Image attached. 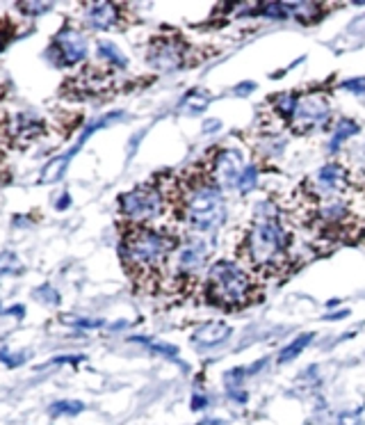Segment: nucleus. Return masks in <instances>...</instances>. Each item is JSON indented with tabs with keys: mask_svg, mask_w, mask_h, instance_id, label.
Segmentation results:
<instances>
[{
	"mask_svg": "<svg viewBox=\"0 0 365 425\" xmlns=\"http://www.w3.org/2000/svg\"><path fill=\"white\" fill-rule=\"evenodd\" d=\"M208 99L206 94H201V92H192L189 97H185V101H182V110L185 112H189V115H196V112H203V108L208 106Z\"/></svg>",
	"mask_w": 365,
	"mask_h": 425,
	"instance_id": "obj_21",
	"label": "nucleus"
},
{
	"mask_svg": "<svg viewBox=\"0 0 365 425\" xmlns=\"http://www.w3.org/2000/svg\"><path fill=\"white\" fill-rule=\"evenodd\" d=\"M71 327H78V329H99L106 323L103 320H92V318H66Z\"/></svg>",
	"mask_w": 365,
	"mask_h": 425,
	"instance_id": "obj_31",
	"label": "nucleus"
},
{
	"mask_svg": "<svg viewBox=\"0 0 365 425\" xmlns=\"http://www.w3.org/2000/svg\"><path fill=\"white\" fill-rule=\"evenodd\" d=\"M78 361H85L83 354H76V357H55L50 363H78Z\"/></svg>",
	"mask_w": 365,
	"mask_h": 425,
	"instance_id": "obj_36",
	"label": "nucleus"
},
{
	"mask_svg": "<svg viewBox=\"0 0 365 425\" xmlns=\"http://www.w3.org/2000/svg\"><path fill=\"white\" fill-rule=\"evenodd\" d=\"M171 249H173L171 238L162 236L158 231L135 229L126 236L124 245H121V254H124L130 267L149 272L162 265V261L167 258Z\"/></svg>",
	"mask_w": 365,
	"mask_h": 425,
	"instance_id": "obj_4",
	"label": "nucleus"
},
{
	"mask_svg": "<svg viewBox=\"0 0 365 425\" xmlns=\"http://www.w3.org/2000/svg\"><path fill=\"white\" fill-rule=\"evenodd\" d=\"M329 101L320 92H306L294 101V110L290 115V124L297 133H308L313 128L322 126L329 119Z\"/></svg>",
	"mask_w": 365,
	"mask_h": 425,
	"instance_id": "obj_6",
	"label": "nucleus"
},
{
	"mask_svg": "<svg viewBox=\"0 0 365 425\" xmlns=\"http://www.w3.org/2000/svg\"><path fill=\"white\" fill-rule=\"evenodd\" d=\"M34 300H41V302H46V305H59V295H57V291L53 288V286H41V288H37L34 291Z\"/></svg>",
	"mask_w": 365,
	"mask_h": 425,
	"instance_id": "obj_27",
	"label": "nucleus"
},
{
	"mask_svg": "<svg viewBox=\"0 0 365 425\" xmlns=\"http://www.w3.org/2000/svg\"><path fill=\"white\" fill-rule=\"evenodd\" d=\"M130 341H133V343H142L144 348H149V350H153V352H158V354H162V357H176V354H178V348H176V345L153 341V338H146V336H133V338H130Z\"/></svg>",
	"mask_w": 365,
	"mask_h": 425,
	"instance_id": "obj_20",
	"label": "nucleus"
},
{
	"mask_svg": "<svg viewBox=\"0 0 365 425\" xmlns=\"http://www.w3.org/2000/svg\"><path fill=\"white\" fill-rule=\"evenodd\" d=\"M28 359V352H12L10 348H0V361L5 363V366H21V363Z\"/></svg>",
	"mask_w": 365,
	"mask_h": 425,
	"instance_id": "obj_26",
	"label": "nucleus"
},
{
	"mask_svg": "<svg viewBox=\"0 0 365 425\" xmlns=\"http://www.w3.org/2000/svg\"><path fill=\"white\" fill-rule=\"evenodd\" d=\"M21 270V263L12 251H5L0 254V274H16Z\"/></svg>",
	"mask_w": 365,
	"mask_h": 425,
	"instance_id": "obj_25",
	"label": "nucleus"
},
{
	"mask_svg": "<svg viewBox=\"0 0 365 425\" xmlns=\"http://www.w3.org/2000/svg\"><path fill=\"white\" fill-rule=\"evenodd\" d=\"M294 101H297V97H294V94H281V97L276 99V110H279L281 115L290 117L292 110H294Z\"/></svg>",
	"mask_w": 365,
	"mask_h": 425,
	"instance_id": "obj_29",
	"label": "nucleus"
},
{
	"mask_svg": "<svg viewBox=\"0 0 365 425\" xmlns=\"http://www.w3.org/2000/svg\"><path fill=\"white\" fill-rule=\"evenodd\" d=\"M182 218L189 227L199 231H210L217 224H222L226 218L222 190L208 181L192 183L182 195Z\"/></svg>",
	"mask_w": 365,
	"mask_h": 425,
	"instance_id": "obj_2",
	"label": "nucleus"
},
{
	"mask_svg": "<svg viewBox=\"0 0 365 425\" xmlns=\"http://www.w3.org/2000/svg\"><path fill=\"white\" fill-rule=\"evenodd\" d=\"M254 88H256L254 83H245V85H238V88H236V94H238V97H240V94H245V97H247V94H251V92H254Z\"/></svg>",
	"mask_w": 365,
	"mask_h": 425,
	"instance_id": "obj_37",
	"label": "nucleus"
},
{
	"mask_svg": "<svg viewBox=\"0 0 365 425\" xmlns=\"http://www.w3.org/2000/svg\"><path fill=\"white\" fill-rule=\"evenodd\" d=\"M245 172V158L240 149H222L213 160V181L220 190H238Z\"/></svg>",
	"mask_w": 365,
	"mask_h": 425,
	"instance_id": "obj_9",
	"label": "nucleus"
},
{
	"mask_svg": "<svg viewBox=\"0 0 365 425\" xmlns=\"http://www.w3.org/2000/svg\"><path fill=\"white\" fill-rule=\"evenodd\" d=\"M317 215L320 220L327 224H338L347 218V206L341 197H329V199H320L317 204Z\"/></svg>",
	"mask_w": 365,
	"mask_h": 425,
	"instance_id": "obj_15",
	"label": "nucleus"
},
{
	"mask_svg": "<svg viewBox=\"0 0 365 425\" xmlns=\"http://www.w3.org/2000/svg\"><path fill=\"white\" fill-rule=\"evenodd\" d=\"M347 186H350V174L343 165L338 162H329L324 167L317 169V174L310 179V188L320 199H329V197H341Z\"/></svg>",
	"mask_w": 365,
	"mask_h": 425,
	"instance_id": "obj_10",
	"label": "nucleus"
},
{
	"mask_svg": "<svg viewBox=\"0 0 365 425\" xmlns=\"http://www.w3.org/2000/svg\"><path fill=\"white\" fill-rule=\"evenodd\" d=\"M3 316H16V318H23L25 316V307L23 305H16V307H10V309H3L0 311Z\"/></svg>",
	"mask_w": 365,
	"mask_h": 425,
	"instance_id": "obj_34",
	"label": "nucleus"
},
{
	"mask_svg": "<svg viewBox=\"0 0 365 425\" xmlns=\"http://www.w3.org/2000/svg\"><path fill=\"white\" fill-rule=\"evenodd\" d=\"M288 236L281 227L276 215H260L256 218L254 227L249 229L247 240L242 245V251L256 267H274L285 254Z\"/></svg>",
	"mask_w": 365,
	"mask_h": 425,
	"instance_id": "obj_1",
	"label": "nucleus"
},
{
	"mask_svg": "<svg viewBox=\"0 0 365 425\" xmlns=\"http://www.w3.org/2000/svg\"><path fill=\"white\" fill-rule=\"evenodd\" d=\"M53 46L62 67H73L78 62H83L87 55V39L78 30H71V28H64L59 32L53 41Z\"/></svg>",
	"mask_w": 365,
	"mask_h": 425,
	"instance_id": "obj_11",
	"label": "nucleus"
},
{
	"mask_svg": "<svg viewBox=\"0 0 365 425\" xmlns=\"http://www.w3.org/2000/svg\"><path fill=\"white\" fill-rule=\"evenodd\" d=\"M69 204H71V197H69V195L64 193L62 197H59V202H57V208H59V211H64V208H69Z\"/></svg>",
	"mask_w": 365,
	"mask_h": 425,
	"instance_id": "obj_39",
	"label": "nucleus"
},
{
	"mask_svg": "<svg viewBox=\"0 0 365 425\" xmlns=\"http://www.w3.org/2000/svg\"><path fill=\"white\" fill-rule=\"evenodd\" d=\"M310 341H313V334H301V336H297L292 343H288V345H285V348L279 352L276 361H279V363H288V361H292V359H297L299 354L306 350V345H308Z\"/></svg>",
	"mask_w": 365,
	"mask_h": 425,
	"instance_id": "obj_17",
	"label": "nucleus"
},
{
	"mask_svg": "<svg viewBox=\"0 0 365 425\" xmlns=\"http://www.w3.org/2000/svg\"><path fill=\"white\" fill-rule=\"evenodd\" d=\"M208 258V247L203 242H189L176 254V265L180 272H194L199 270Z\"/></svg>",
	"mask_w": 365,
	"mask_h": 425,
	"instance_id": "obj_14",
	"label": "nucleus"
},
{
	"mask_svg": "<svg viewBox=\"0 0 365 425\" xmlns=\"http://www.w3.org/2000/svg\"><path fill=\"white\" fill-rule=\"evenodd\" d=\"M199 425H222V421H203V423H199Z\"/></svg>",
	"mask_w": 365,
	"mask_h": 425,
	"instance_id": "obj_40",
	"label": "nucleus"
},
{
	"mask_svg": "<svg viewBox=\"0 0 365 425\" xmlns=\"http://www.w3.org/2000/svg\"><path fill=\"white\" fill-rule=\"evenodd\" d=\"M220 121L217 119H210V121H206V126H203V133H215V131H220Z\"/></svg>",
	"mask_w": 365,
	"mask_h": 425,
	"instance_id": "obj_38",
	"label": "nucleus"
},
{
	"mask_svg": "<svg viewBox=\"0 0 365 425\" xmlns=\"http://www.w3.org/2000/svg\"><path fill=\"white\" fill-rule=\"evenodd\" d=\"M119 10L112 3H90L85 5V21L94 30H108L117 23Z\"/></svg>",
	"mask_w": 365,
	"mask_h": 425,
	"instance_id": "obj_12",
	"label": "nucleus"
},
{
	"mask_svg": "<svg viewBox=\"0 0 365 425\" xmlns=\"http://www.w3.org/2000/svg\"><path fill=\"white\" fill-rule=\"evenodd\" d=\"M0 48H3V30H0Z\"/></svg>",
	"mask_w": 365,
	"mask_h": 425,
	"instance_id": "obj_41",
	"label": "nucleus"
},
{
	"mask_svg": "<svg viewBox=\"0 0 365 425\" xmlns=\"http://www.w3.org/2000/svg\"><path fill=\"white\" fill-rule=\"evenodd\" d=\"M208 295L215 305L226 309L245 307L251 295L249 274L238 263L217 261L208 270Z\"/></svg>",
	"mask_w": 365,
	"mask_h": 425,
	"instance_id": "obj_3",
	"label": "nucleus"
},
{
	"mask_svg": "<svg viewBox=\"0 0 365 425\" xmlns=\"http://www.w3.org/2000/svg\"><path fill=\"white\" fill-rule=\"evenodd\" d=\"M50 7H53L50 3H21L19 10L25 12L28 16H39V14H43V12H48Z\"/></svg>",
	"mask_w": 365,
	"mask_h": 425,
	"instance_id": "obj_30",
	"label": "nucleus"
},
{
	"mask_svg": "<svg viewBox=\"0 0 365 425\" xmlns=\"http://www.w3.org/2000/svg\"><path fill=\"white\" fill-rule=\"evenodd\" d=\"M256 183H258V169H256V165H247L245 172H242V176H240L238 190H240V193H251V190L256 188Z\"/></svg>",
	"mask_w": 365,
	"mask_h": 425,
	"instance_id": "obj_23",
	"label": "nucleus"
},
{
	"mask_svg": "<svg viewBox=\"0 0 365 425\" xmlns=\"http://www.w3.org/2000/svg\"><path fill=\"white\" fill-rule=\"evenodd\" d=\"M288 10H290V16H294V19H299L303 23H310V21L317 19L322 5H317V3H288Z\"/></svg>",
	"mask_w": 365,
	"mask_h": 425,
	"instance_id": "obj_18",
	"label": "nucleus"
},
{
	"mask_svg": "<svg viewBox=\"0 0 365 425\" xmlns=\"http://www.w3.org/2000/svg\"><path fill=\"white\" fill-rule=\"evenodd\" d=\"M203 407H208V396H194L192 398V410L194 412H199V410H203Z\"/></svg>",
	"mask_w": 365,
	"mask_h": 425,
	"instance_id": "obj_35",
	"label": "nucleus"
},
{
	"mask_svg": "<svg viewBox=\"0 0 365 425\" xmlns=\"http://www.w3.org/2000/svg\"><path fill=\"white\" fill-rule=\"evenodd\" d=\"M83 410H85V405L78 400H59L55 405H50V414L53 416H76Z\"/></svg>",
	"mask_w": 365,
	"mask_h": 425,
	"instance_id": "obj_22",
	"label": "nucleus"
},
{
	"mask_svg": "<svg viewBox=\"0 0 365 425\" xmlns=\"http://www.w3.org/2000/svg\"><path fill=\"white\" fill-rule=\"evenodd\" d=\"M231 334L233 329L226 323H206L192 334V343L199 345V348H215V345L224 343Z\"/></svg>",
	"mask_w": 365,
	"mask_h": 425,
	"instance_id": "obj_13",
	"label": "nucleus"
},
{
	"mask_svg": "<svg viewBox=\"0 0 365 425\" xmlns=\"http://www.w3.org/2000/svg\"><path fill=\"white\" fill-rule=\"evenodd\" d=\"M341 88L347 92H354V94H365V78H354V81L343 83Z\"/></svg>",
	"mask_w": 365,
	"mask_h": 425,
	"instance_id": "obj_32",
	"label": "nucleus"
},
{
	"mask_svg": "<svg viewBox=\"0 0 365 425\" xmlns=\"http://www.w3.org/2000/svg\"><path fill=\"white\" fill-rule=\"evenodd\" d=\"M119 208H121V215H124V218L133 220V222H146V220L160 218L162 208H164V199L158 188L140 186L126 195H121Z\"/></svg>",
	"mask_w": 365,
	"mask_h": 425,
	"instance_id": "obj_5",
	"label": "nucleus"
},
{
	"mask_svg": "<svg viewBox=\"0 0 365 425\" xmlns=\"http://www.w3.org/2000/svg\"><path fill=\"white\" fill-rule=\"evenodd\" d=\"M260 10H263L267 19H288L290 16L288 3H265V5H260Z\"/></svg>",
	"mask_w": 365,
	"mask_h": 425,
	"instance_id": "obj_24",
	"label": "nucleus"
},
{
	"mask_svg": "<svg viewBox=\"0 0 365 425\" xmlns=\"http://www.w3.org/2000/svg\"><path fill=\"white\" fill-rule=\"evenodd\" d=\"M247 375V370H242V368H233V370H229L224 375V379H226V389L229 391H236V389H240L242 386V377Z\"/></svg>",
	"mask_w": 365,
	"mask_h": 425,
	"instance_id": "obj_28",
	"label": "nucleus"
},
{
	"mask_svg": "<svg viewBox=\"0 0 365 425\" xmlns=\"http://www.w3.org/2000/svg\"><path fill=\"white\" fill-rule=\"evenodd\" d=\"M146 60H149L153 69H158L162 74L178 71L185 64V46L176 37H158L151 41Z\"/></svg>",
	"mask_w": 365,
	"mask_h": 425,
	"instance_id": "obj_8",
	"label": "nucleus"
},
{
	"mask_svg": "<svg viewBox=\"0 0 365 425\" xmlns=\"http://www.w3.org/2000/svg\"><path fill=\"white\" fill-rule=\"evenodd\" d=\"M356 133H359V126H356V121L341 119V121H338V126H336V131H334L331 142H329V151H338V149H341V144L345 140H350V137L356 135Z\"/></svg>",
	"mask_w": 365,
	"mask_h": 425,
	"instance_id": "obj_16",
	"label": "nucleus"
},
{
	"mask_svg": "<svg viewBox=\"0 0 365 425\" xmlns=\"http://www.w3.org/2000/svg\"><path fill=\"white\" fill-rule=\"evenodd\" d=\"M124 115L121 112H112V115H106V117H101V119H96L94 124H90L85 128V131L80 133V137H78V142L69 149L64 155H59V158H55V160H50L46 167H43V172H41V183H55V181H59L64 176V172H66V167H69V162L73 160V155L78 153L85 146V142L90 140V137L96 133V131H101V128H106L108 124H112V121H117V119H121Z\"/></svg>",
	"mask_w": 365,
	"mask_h": 425,
	"instance_id": "obj_7",
	"label": "nucleus"
},
{
	"mask_svg": "<svg viewBox=\"0 0 365 425\" xmlns=\"http://www.w3.org/2000/svg\"><path fill=\"white\" fill-rule=\"evenodd\" d=\"M99 55L110 62V67H117V69H124L128 64V60L124 57V53L112 44V41H99Z\"/></svg>",
	"mask_w": 365,
	"mask_h": 425,
	"instance_id": "obj_19",
	"label": "nucleus"
},
{
	"mask_svg": "<svg viewBox=\"0 0 365 425\" xmlns=\"http://www.w3.org/2000/svg\"><path fill=\"white\" fill-rule=\"evenodd\" d=\"M347 32L354 34V37H365V14L359 16V19H354L350 23V28H347Z\"/></svg>",
	"mask_w": 365,
	"mask_h": 425,
	"instance_id": "obj_33",
	"label": "nucleus"
}]
</instances>
